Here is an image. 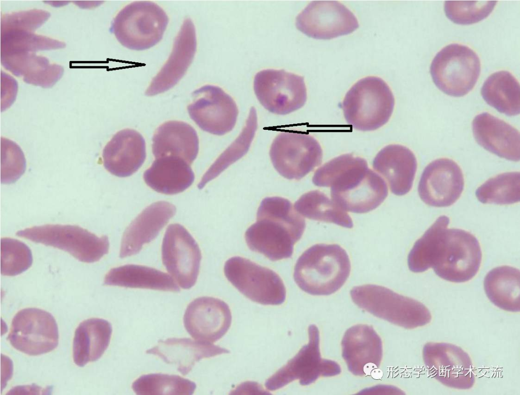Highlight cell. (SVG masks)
I'll list each match as a JSON object with an SVG mask.
<instances>
[{"label":"cell","mask_w":520,"mask_h":395,"mask_svg":"<svg viewBox=\"0 0 520 395\" xmlns=\"http://www.w3.org/2000/svg\"><path fill=\"white\" fill-rule=\"evenodd\" d=\"M481 259V247L476 237L466 230L448 229L445 226L434 241L428 265L442 279L461 283L476 275Z\"/></svg>","instance_id":"obj_4"},{"label":"cell","mask_w":520,"mask_h":395,"mask_svg":"<svg viewBox=\"0 0 520 395\" xmlns=\"http://www.w3.org/2000/svg\"><path fill=\"white\" fill-rule=\"evenodd\" d=\"M395 98L387 84L375 76L363 78L347 91L341 107L348 124L361 131L376 130L390 119Z\"/></svg>","instance_id":"obj_5"},{"label":"cell","mask_w":520,"mask_h":395,"mask_svg":"<svg viewBox=\"0 0 520 395\" xmlns=\"http://www.w3.org/2000/svg\"><path fill=\"white\" fill-rule=\"evenodd\" d=\"M273 165L283 177L299 180L320 165L322 150L313 136L305 133L283 131L273 140L270 149Z\"/></svg>","instance_id":"obj_12"},{"label":"cell","mask_w":520,"mask_h":395,"mask_svg":"<svg viewBox=\"0 0 520 395\" xmlns=\"http://www.w3.org/2000/svg\"><path fill=\"white\" fill-rule=\"evenodd\" d=\"M294 207L299 214L311 220L332 223L347 228L353 226L346 211L318 190L303 194L295 202Z\"/></svg>","instance_id":"obj_35"},{"label":"cell","mask_w":520,"mask_h":395,"mask_svg":"<svg viewBox=\"0 0 520 395\" xmlns=\"http://www.w3.org/2000/svg\"><path fill=\"white\" fill-rule=\"evenodd\" d=\"M519 270L503 265L491 270L483 282L485 293L498 307L510 312H519Z\"/></svg>","instance_id":"obj_33"},{"label":"cell","mask_w":520,"mask_h":395,"mask_svg":"<svg viewBox=\"0 0 520 395\" xmlns=\"http://www.w3.org/2000/svg\"><path fill=\"white\" fill-rule=\"evenodd\" d=\"M162 263L183 289L196 284L202 259L200 247L187 229L179 224L167 228L161 246Z\"/></svg>","instance_id":"obj_17"},{"label":"cell","mask_w":520,"mask_h":395,"mask_svg":"<svg viewBox=\"0 0 520 395\" xmlns=\"http://www.w3.org/2000/svg\"><path fill=\"white\" fill-rule=\"evenodd\" d=\"M6 69L17 77H22L27 83L43 88L53 86L61 77L63 69L50 63L45 57L35 52H22L1 55Z\"/></svg>","instance_id":"obj_31"},{"label":"cell","mask_w":520,"mask_h":395,"mask_svg":"<svg viewBox=\"0 0 520 395\" xmlns=\"http://www.w3.org/2000/svg\"><path fill=\"white\" fill-rule=\"evenodd\" d=\"M253 89L260 103L270 112L288 114L301 108L307 100L303 77L284 69H265L254 78Z\"/></svg>","instance_id":"obj_13"},{"label":"cell","mask_w":520,"mask_h":395,"mask_svg":"<svg viewBox=\"0 0 520 395\" xmlns=\"http://www.w3.org/2000/svg\"><path fill=\"white\" fill-rule=\"evenodd\" d=\"M64 43L38 35L34 31L20 29H1V55L35 52L63 48Z\"/></svg>","instance_id":"obj_38"},{"label":"cell","mask_w":520,"mask_h":395,"mask_svg":"<svg viewBox=\"0 0 520 395\" xmlns=\"http://www.w3.org/2000/svg\"><path fill=\"white\" fill-rule=\"evenodd\" d=\"M146 352L156 355L167 364L175 365L180 373L186 375L201 360L230 353V351L190 338H172L159 340L156 346Z\"/></svg>","instance_id":"obj_28"},{"label":"cell","mask_w":520,"mask_h":395,"mask_svg":"<svg viewBox=\"0 0 520 395\" xmlns=\"http://www.w3.org/2000/svg\"><path fill=\"white\" fill-rule=\"evenodd\" d=\"M50 17L42 10H31L6 15L1 20V29L14 28L35 31Z\"/></svg>","instance_id":"obj_42"},{"label":"cell","mask_w":520,"mask_h":395,"mask_svg":"<svg viewBox=\"0 0 520 395\" xmlns=\"http://www.w3.org/2000/svg\"><path fill=\"white\" fill-rule=\"evenodd\" d=\"M480 202L499 205L511 204L520 200V174L509 172L490 178L475 191Z\"/></svg>","instance_id":"obj_36"},{"label":"cell","mask_w":520,"mask_h":395,"mask_svg":"<svg viewBox=\"0 0 520 395\" xmlns=\"http://www.w3.org/2000/svg\"><path fill=\"white\" fill-rule=\"evenodd\" d=\"M480 67L479 58L472 49L453 43L437 53L431 64L430 74L441 91L450 96L461 97L474 87Z\"/></svg>","instance_id":"obj_9"},{"label":"cell","mask_w":520,"mask_h":395,"mask_svg":"<svg viewBox=\"0 0 520 395\" xmlns=\"http://www.w3.org/2000/svg\"><path fill=\"white\" fill-rule=\"evenodd\" d=\"M472 131L475 140L486 151L507 160L519 161L520 134L512 125L483 112L473 119Z\"/></svg>","instance_id":"obj_25"},{"label":"cell","mask_w":520,"mask_h":395,"mask_svg":"<svg viewBox=\"0 0 520 395\" xmlns=\"http://www.w3.org/2000/svg\"><path fill=\"white\" fill-rule=\"evenodd\" d=\"M187 107L190 117L207 132L224 135L234 128L239 111L233 98L221 88L206 85L194 91Z\"/></svg>","instance_id":"obj_15"},{"label":"cell","mask_w":520,"mask_h":395,"mask_svg":"<svg viewBox=\"0 0 520 395\" xmlns=\"http://www.w3.org/2000/svg\"><path fill=\"white\" fill-rule=\"evenodd\" d=\"M196 28L192 21H183L174 41L172 51L147 87L145 95L154 96L176 85L191 64L197 50Z\"/></svg>","instance_id":"obj_22"},{"label":"cell","mask_w":520,"mask_h":395,"mask_svg":"<svg viewBox=\"0 0 520 395\" xmlns=\"http://www.w3.org/2000/svg\"><path fill=\"white\" fill-rule=\"evenodd\" d=\"M226 279L253 302L265 305L282 304L286 299L284 283L273 270L249 259L236 256L224 265Z\"/></svg>","instance_id":"obj_10"},{"label":"cell","mask_w":520,"mask_h":395,"mask_svg":"<svg viewBox=\"0 0 520 395\" xmlns=\"http://www.w3.org/2000/svg\"><path fill=\"white\" fill-rule=\"evenodd\" d=\"M199 149L196 131L182 121L164 123L157 128L152 138V153L156 158L174 156L190 165L197 158Z\"/></svg>","instance_id":"obj_27"},{"label":"cell","mask_w":520,"mask_h":395,"mask_svg":"<svg viewBox=\"0 0 520 395\" xmlns=\"http://www.w3.org/2000/svg\"><path fill=\"white\" fill-rule=\"evenodd\" d=\"M56 321L48 312L36 308L19 311L13 317L8 340L16 349L39 355L54 349L58 344Z\"/></svg>","instance_id":"obj_14"},{"label":"cell","mask_w":520,"mask_h":395,"mask_svg":"<svg viewBox=\"0 0 520 395\" xmlns=\"http://www.w3.org/2000/svg\"><path fill=\"white\" fill-rule=\"evenodd\" d=\"M417 163L413 153L400 145H390L382 149L373 161V167L387 182L391 192L402 196L411 189Z\"/></svg>","instance_id":"obj_26"},{"label":"cell","mask_w":520,"mask_h":395,"mask_svg":"<svg viewBox=\"0 0 520 395\" xmlns=\"http://www.w3.org/2000/svg\"><path fill=\"white\" fill-rule=\"evenodd\" d=\"M168 22L165 11L155 3L135 1L118 13L110 31L124 47L144 50L152 47L161 40Z\"/></svg>","instance_id":"obj_7"},{"label":"cell","mask_w":520,"mask_h":395,"mask_svg":"<svg viewBox=\"0 0 520 395\" xmlns=\"http://www.w3.org/2000/svg\"><path fill=\"white\" fill-rule=\"evenodd\" d=\"M350 270L348 255L341 246L316 244L298 258L294 278L298 286L309 294L330 295L343 286Z\"/></svg>","instance_id":"obj_3"},{"label":"cell","mask_w":520,"mask_h":395,"mask_svg":"<svg viewBox=\"0 0 520 395\" xmlns=\"http://www.w3.org/2000/svg\"><path fill=\"white\" fill-rule=\"evenodd\" d=\"M196 383L178 375L161 373L144 375L132 384V389L138 395L192 394Z\"/></svg>","instance_id":"obj_37"},{"label":"cell","mask_w":520,"mask_h":395,"mask_svg":"<svg viewBox=\"0 0 520 395\" xmlns=\"http://www.w3.org/2000/svg\"><path fill=\"white\" fill-rule=\"evenodd\" d=\"M305 226V220L289 200L268 197L260 203L256 222L246 230L245 241L250 249L271 261L287 259L292 256Z\"/></svg>","instance_id":"obj_2"},{"label":"cell","mask_w":520,"mask_h":395,"mask_svg":"<svg viewBox=\"0 0 520 395\" xmlns=\"http://www.w3.org/2000/svg\"><path fill=\"white\" fill-rule=\"evenodd\" d=\"M309 341L292 358L266 380V388L275 391L299 380L301 385L314 383L320 377H331L341 372L336 362L322 358L319 349V332L315 325L308 329Z\"/></svg>","instance_id":"obj_11"},{"label":"cell","mask_w":520,"mask_h":395,"mask_svg":"<svg viewBox=\"0 0 520 395\" xmlns=\"http://www.w3.org/2000/svg\"><path fill=\"white\" fill-rule=\"evenodd\" d=\"M31 250L25 243L9 237L1 239V272L5 276L19 275L32 265Z\"/></svg>","instance_id":"obj_40"},{"label":"cell","mask_w":520,"mask_h":395,"mask_svg":"<svg viewBox=\"0 0 520 395\" xmlns=\"http://www.w3.org/2000/svg\"><path fill=\"white\" fill-rule=\"evenodd\" d=\"M255 115V113L254 114H253V112L250 113L240 135L235 142L221 154L204 174L198 185L199 189H202L207 183L216 177L230 164L241 157L236 151H238L244 155L247 153L248 150L239 149V148L250 146L257 127Z\"/></svg>","instance_id":"obj_39"},{"label":"cell","mask_w":520,"mask_h":395,"mask_svg":"<svg viewBox=\"0 0 520 395\" xmlns=\"http://www.w3.org/2000/svg\"><path fill=\"white\" fill-rule=\"evenodd\" d=\"M176 210L173 204L164 201L154 202L145 208L125 229L121 242L120 258L138 253L144 245L158 235Z\"/></svg>","instance_id":"obj_23"},{"label":"cell","mask_w":520,"mask_h":395,"mask_svg":"<svg viewBox=\"0 0 520 395\" xmlns=\"http://www.w3.org/2000/svg\"><path fill=\"white\" fill-rule=\"evenodd\" d=\"M112 332L111 324L105 319L92 318L81 322L73 339L75 364L82 367L99 360L109 346Z\"/></svg>","instance_id":"obj_30"},{"label":"cell","mask_w":520,"mask_h":395,"mask_svg":"<svg viewBox=\"0 0 520 395\" xmlns=\"http://www.w3.org/2000/svg\"><path fill=\"white\" fill-rule=\"evenodd\" d=\"M148 186L166 195L181 193L193 183L194 173L189 164L174 156L156 158L143 174Z\"/></svg>","instance_id":"obj_29"},{"label":"cell","mask_w":520,"mask_h":395,"mask_svg":"<svg viewBox=\"0 0 520 395\" xmlns=\"http://www.w3.org/2000/svg\"><path fill=\"white\" fill-rule=\"evenodd\" d=\"M342 355L354 375H371L378 368L383 355L380 337L372 326L359 324L349 328L342 341Z\"/></svg>","instance_id":"obj_21"},{"label":"cell","mask_w":520,"mask_h":395,"mask_svg":"<svg viewBox=\"0 0 520 395\" xmlns=\"http://www.w3.org/2000/svg\"><path fill=\"white\" fill-rule=\"evenodd\" d=\"M104 284L130 288L180 291L174 279L168 274L153 268L135 264L111 269L106 274Z\"/></svg>","instance_id":"obj_32"},{"label":"cell","mask_w":520,"mask_h":395,"mask_svg":"<svg viewBox=\"0 0 520 395\" xmlns=\"http://www.w3.org/2000/svg\"><path fill=\"white\" fill-rule=\"evenodd\" d=\"M497 1H446L444 12L453 23L469 25L486 18L493 11Z\"/></svg>","instance_id":"obj_41"},{"label":"cell","mask_w":520,"mask_h":395,"mask_svg":"<svg viewBox=\"0 0 520 395\" xmlns=\"http://www.w3.org/2000/svg\"><path fill=\"white\" fill-rule=\"evenodd\" d=\"M232 314L228 304L211 297L196 298L185 310L183 323L187 333L196 340L213 344L228 332Z\"/></svg>","instance_id":"obj_20"},{"label":"cell","mask_w":520,"mask_h":395,"mask_svg":"<svg viewBox=\"0 0 520 395\" xmlns=\"http://www.w3.org/2000/svg\"><path fill=\"white\" fill-rule=\"evenodd\" d=\"M464 187L463 174L453 160L436 159L424 169L418 186V193L426 204L448 207L460 197Z\"/></svg>","instance_id":"obj_19"},{"label":"cell","mask_w":520,"mask_h":395,"mask_svg":"<svg viewBox=\"0 0 520 395\" xmlns=\"http://www.w3.org/2000/svg\"><path fill=\"white\" fill-rule=\"evenodd\" d=\"M352 301L373 315L407 329L424 326L432 319L431 312L419 301L375 284L353 287Z\"/></svg>","instance_id":"obj_6"},{"label":"cell","mask_w":520,"mask_h":395,"mask_svg":"<svg viewBox=\"0 0 520 395\" xmlns=\"http://www.w3.org/2000/svg\"><path fill=\"white\" fill-rule=\"evenodd\" d=\"M296 26L307 36L330 40L353 32L359 26L354 14L337 1H313L296 17Z\"/></svg>","instance_id":"obj_16"},{"label":"cell","mask_w":520,"mask_h":395,"mask_svg":"<svg viewBox=\"0 0 520 395\" xmlns=\"http://www.w3.org/2000/svg\"><path fill=\"white\" fill-rule=\"evenodd\" d=\"M484 101L507 116L520 113L519 84L509 71L500 70L490 76L481 89Z\"/></svg>","instance_id":"obj_34"},{"label":"cell","mask_w":520,"mask_h":395,"mask_svg":"<svg viewBox=\"0 0 520 395\" xmlns=\"http://www.w3.org/2000/svg\"><path fill=\"white\" fill-rule=\"evenodd\" d=\"M143 136L137 131L124 129L115 133L104 147L103 165L111 174L127 177L136 172L146 158Z\"/></svg>","instance_id":"obj_24"},{"label":"cell","mask_w":520,"mask_h":395,"mask_svg":"<svg viewBox=\"0 0 520 395\" xmlns=\"http://www.w3.org/2000/svg\"><path fill=\"white\" fill-rule=\"evenodd\" d=\"M422 357L429 375L443 385L458 389L473 386L475 375L471 359L460 347L428 342L424 346Z\"/></svg>","instance_id":"obj_18"},{"label":"cell","mask_w":520,"mask_h":395,"mask_svg":"<svg viewBox=\"0 0 520 395\" xmlns=\"http://www.w3.org/2000/svg\"><path fill=\"white\" fill-rule=\"evenodd\" d=\"M313 183L330 187L332 199L344 210L362 213L377 208L386 198L385 182L368 167L365 159L346 154L317 169Z\"/></svg>","instance_id":"obj_1"},{"label":"cell","mask_w":520,"mask_h":395,"mask_svg":"<svg viewBox=\"0 0 520 395\" xmlns=\"http://www.w3.org/2000/svg\"><path fill=\"white\" fill-rule=\"evenodd\" d=\"M16 235L36 243L65 251L79 261L98 262L109 249L106 236H98L87 229L73 225L46 224L18 231Z\"/></svg>","instance_id":"obj_8"}]
</instances>
